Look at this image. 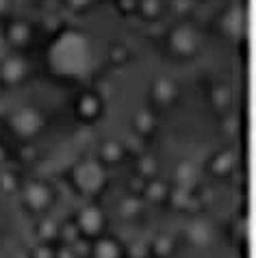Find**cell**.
I'll return each instance as SVG.
<instances>
[{"label":"cell","mask_w":256,"mask_h":258,"mask_svg":"<svg viewBox=\"0 0 256 258\" xmlns=\"http://www.w3.org/2000/svg\"><path fill=\"white\" fill-rule=\"evenodd\" d=\"M50 61L59 74H68V76L85 74L91 66V50L87 39L78 33L61 35L50 50Z\"/></svg>","instance_id":"obj_1"},{"label":"cell","mask_w":256,"mask_h":258,"mask_svg":"<svg viewBox=\"0 0 256 258\" xmlns=\"http://www.w3.org/2000/svg\"><path fill=\"white\" fill-rule=\"evenodd\" d=\"M13 124L18 126L20 133H33L35 128L39 126V117L35 111H20L16 117H13Z\"/></svg>","instance_id":"obj_2"},{"label":"cell","mask_w":256,"mask_h":258,"mask_svg":"<svg viewBox=\"0 0 256 258\" xmlns=\"http://www.w3.org/2000/svg\"><path fill=\"white\" fill-rule=\"evenodd\" d=\"M243 26H245V16H243V9L241 7H232V11L228 13L226 18V28L230 33H243Z\"/></svg>","instance_id":"obj_3"},{"label":"cell","mask_w":256,"mask_h":258,"mask_svg":"<svg viewBox=\"0 0 256 258\" xmlns=\"http://www.w3.org/2000/svg\"><path fill=\"white\" fill-rule=\"evenodd\" d=\"M174 44H176V48H178V50H182V52H189V50L194 48L196 39H194V35H191V31L182 28V31H178L174 35Z\"/></svg>","instance_id":"obj_4"},{"label":"cell","mask_w":256,"mask_h":258,"mask_svg":"<svg viewBox=\"0 0 256 258\" xmlns=\"http://www.w3.org/2000/svg\"><path fill=\"white\" fill-rule=\"evenodd\" d=\"M22 70H24V66L20 63V59H9L5 63V68H3L7 81H18L20 74H22Z\"/></svg>","instance_id":"obj_5"},{"label":"cell","mask_w":256,"mask_h":258,"mask_svg":"<svg viewBox=\"0 0 256 258\" xmlns=\"http://www.w3.org/2000/svg\"><path fill=\"white\" fill-rule=\"evenodd\" d=\"M5 52V39H3V35H0V56H3Z\"/></svg>","instance_id":"obj_6"},{"label":"cell","mask_w":256,"mask_h":258,"mask_svg":"<svg viewBox=\"0 0 256 258\" xmlns=\"http://www.w3.org/2000/svg\"><path fill=\"white\" fill-rule=\"evenodd\" d=\"M3 7H5V0H0V11H3Z\"/></svg>","instance_id":"obj_7"},{"label":"cell","mask_w":256,"mask_h":258,"mask_svg":"<svg viewBox=\"0 0 256 258\" xmlns=\"http://www.w3.org/2000/svg\"><path fill=\"white\" fill-rule=\"evenodd\" d=\"M74 3H76V5H83V3H85V0H74Z\"/></svg>","instance_id":"obj_8"}]
</instances>
